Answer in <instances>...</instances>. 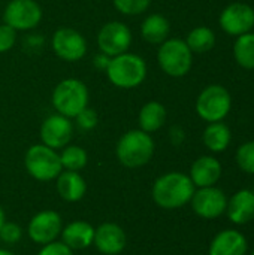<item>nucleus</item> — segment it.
Listing matches in <instances>:
<instances>
[{"instance_id": "obj_11", "label": "nucleus", "mask_w": 254, "mask_h": 255, "mask_svg": "<svg viewBox=\"0 0 254 255\" xmlns=\"http://www.w3.org/2000/svg\"><path fill=\"white\" fill-rule=\"evenodd\" d=\"M192 209L196 215L205 220H216L226 212L228 197L217 187H204L195 190L190 200Z\"/></svg>"}, {"instance_id": "obj_7", "label": "nucleus", "mask_w": 254, "mask_h": 255, "mask_svg": "<svg viewBox=\"0 0 254 255\" xmlns=\"http://www.w3.org/2000/svg\"><path fill=\"white\" fill-rule=\"evenodd\" d=\"M231 105L232 99L225 87L210 85L199 94L196 100V112L202 120L217 123L229 114Z\"/></svg>"}, {"instance_id": "obj_1", "label": "nucleus", "mask_w": 254, "mask_h": 255, "mask_svg": "<svg viewBox=\"0 0 254 255\" xmlns=\"http://www.w3.org/2000/svg\"><path fill=\"white\" fill-rule=\"evenodd\" d=\"M195 193L190 176L181 172H169L156 179L151 196L157 206L163 209H178L187 205Z\"/></svg>"}, {"instance_id": "obj_16", "label": "nucleus", "mask_w": 254, "mask_h": 255, "mask_svg": "<svg viewBox=\"0 0 254 255\" xmlns=\"http://www.w3.org/2000/svg\"><path fill=\"white\" fill-rule=\"evenodd\" d=\"M249 242L246 236L234 229H228L216 235L210 245V255H246Z\"/></svg>"}, {"instance_id": "obj_12", "label": "nucleus", "mask_w": 254, "mask_h": 255, "mask_svg": "<svg viewBox=\"0 0 254 255\" xmlns=\"http://www.w3.org/2000/svg\"><path fill=\"white\" fill-rule=\"evenodd\" d=\"M63 230V220L54 211H42L36 214L30 223L27 233L34 244L46 245L55 241Z\"/></svg>"}, {"instance_id": "obj_35", "label": "nucleus", "mask_w": 254, "mask_h": 255, "mask_svg": "<svg viewBox=\"0 0 254 255\" xmlns=\"http://www.w3.org/2000/svg\"><path fill=\"white\" fill-rule=\"evenodd\" d=\"M3 224H4V212H3V209H1V206H0V229H1Z\"/></svg>"}, {"instance_id": "obj_17", "label": "nucleus", "mask_w": 254, "mask_h": 255, "mask_svg": "<svg viewBox=\"0 0 254 255\" xmlns=\"http://www.w3.org/2000/svg\"><path fill=\"white\" fill-rule=\"evenodd\" d=\"M222 178V164L216 157H199L190 169V179L198 188L213 187Z\"/></svg>"}, {"instance_id": "obj_18", "label": "nucleus", "mask_w": 254, "mask_h": 255, "mask_svg": "<svg viewBox=\"0 0 254 255\" xmlns=\"http://www.w3.org/2000/svg\"><path fill=\"white\" fill-rule=\"evenodd\" d=\"M229 220L237 226L249 224L254 220V193L252 190H240L235 193L226 206Z\"/></svg>"}, {"instance_id": "obj_19", "label": "nucleus", "mask_w": 254, "mask_h": 255, "mask_svg": "<svg viewBox=\"0 0 254 255\" xmlns=\"http://www.w3.org/2000/svg\"><path fill=\"white\" fill-rule=\"evenodd\" d=\"M60 235L63 244L67 245L72 251L88 248L94 241V229L85 221H73L67 224Z\"/></svg>"}, {"instance_id": "obj_9", "label": "nucleus", "mask_w": 254, "mask_h": 255, "mask_svg": "<svg viewBox=\"0 0 254 255\" xmlns=\"http://www.w3.org/2000/svg\"><path fill=\"white\" fill-rule=\"evenodd\" d=\"M54 54L67 63H75L84 58L87 54V40L75 28L60 27L54 31L51 39Z\"/></svg>"}, {"instance_id": "obj_2", "label": "nucleus", "mask_w": 254, "mask_h": 255, "mask_svg": "<svg viewBox=\"0 0 254 255\" xmlns=\"http://www.w3.org/2000/svg\"><path fill=\"white\" fill-rule=\"evenodd\" d=\"M105 72L114 87L121 90H133L144 84L148 69L141 55L127 51L112 57Z\"/></svg>"}, {"instance_id": "obj_20", "label": "nucleus", "mask_w": 254, "mask_h": 255, "mask_svg": "<svg viewBox=\"0 0 254 255\" xmlns=\"http://www.w3.org/2000/svg\"><path fill=\"white\" fill-rule=\"evenodd\" d=\"M57 179V193L60 197L66 202H79L85 191H87V184L84 178L78 172L72 170H61V173L55 178Z\"/></svg>"}, {"instance_id": "obj_31", "label": "nucleus", "mask_w": 254, "mask_h": 255, "mask_svg": "<svg viewBox=\"0 0 254 255\" xmlns=\"http://www.w3.org/2000/svg\"><path fill=\"white\" fill-rule=\"evenodd\" d=\"M15 42H16V30H13L7 24H1L0 25V54L10 51Z\"/></svg>"}, {"instance_id": "obj_4", "label": "nucleus", "mask_w": 254, "mask_h": 255, "mask_svg": "<svg viewBox=\"0 0 254 255\" xmlns=\"http://www.w3.org/2000/svg\"><path fill=\"white\" fill-rule=\"evenodd\" d=\"M51 102L57 114L72 120L81 111L88 108L90 93L87 85L81 79L66 78L55 85Z\"/></svg>"}, {"instance_id": "obj_24", "label": "nucleus", "mask_w": 254, "mask_h": 255, "mask_svg": "<svg viewBox=\"0 0 254 255\" xmlns=\"http://www.w3.org/2000/svg\"><path fill=\"white\" fill-rule=\"evenodd\" d=\"M186 43L192 52L202 54V52H208L214 48L216 36H214V31L208 27H196L189 33Z\"/></svg>"}, {"instance_id": "obj_13", "label": "nucleus", "mask_w": 254, "mask_h": 255, "mask_svg": "<svg viewBox=\"0 0 254 255\" xmlns=\"http://www.w3.org/2000/svg\"><path fill=\"white\" fill-rule=\"evenodd\" d=\"M73 136V124L70 118H66L60 114L49 115L43 120L40 126V140L43 145L60 149L64 148Z\"/></svg>"}, {"instance_id": "obj_25", "label": "nucleus", "mask_w": 254, "mask_h": 255, "mask_svg": "<svg viewBox=\"0 0 254 255\" xmlns=\"http://www.w3.org/2000/svg\"><path fill=\"white\" fill-rule=\"evenodd\" d=\"M234 54L240 66L244 69H254V33H244L238 36Z\"/></svg>"}, {"instance_id": "obj_37", "label": "nucleus", "mask_w": 254, "mask_h": 255, "mask_svg": "<svg viewBox=\"0 0 254 255\" xmlns=\"http://www.w3.org/2000/svg\"><path fill=\"white\" fill-rule=\"evenodd\" d=\"M252 255H254V250H253V253H252Z\"/></svg>"}, {"instance_id": "obj_27", "label": "nucleus", "mask_w": 254, "mask_h": 255, "mask_svg": "<svg viewBox=\"0 0 254 255\" xmlns=\"http://www.w3.org/2000/svg\"><path fill=\"white\" fill-rule=\"evenodd\" d=\"M112 3L120 13L127 16H136L144 13L150 7L151 0H112Z\"/></svg>"}, {"instance_id": "obj_28", "label": "nucleus", "mask_w": 254, "mask_h": 255, "mask_svg": "<svg viewBox=\"0 0 254 255\" xmlns=\"http://www.w3.org/2000/svg\"><path fill=\"white\" fill-rule=\"evenodd\" d=\"M237 163L240 169L249 175H254V140L243 143L237 151Z\"/></svg>"}, {"instance_id": "obj_14", "label": "nucleus", "mask_w": 254, "mask_h": 255, "mask_svg": "<svg viewBox=\"0 0 254 255\" xmlns=\"http://www.w3.org/2000/svg\"><path fill=\"white\" fill-rule=\"evenodd\" d=\"M220 25L232 36L249 33L254 27V9L246 3L229 4L220 15Z\"/></svg>"}, {"instance_id": "obj_26", "label": "nucleus", "mask_w": 254, "mask_h": 255, "mask_svg": "<svg viewBox=\"0 0 254 255\" xmlns=\"http://www.w3.org/2000/svg\"><path fill=\"white\" fill-rule=\"evenodd\" d=\"M60 161L61 167L64 170H72V172H79L87 166L88 155L84 148L78 145H66L64 149L60 154Z\"/></svg>"}, {"instance_id": "obj_5", "label": "nucleus", "mask_w": 254, "mask_h": 255, "mask_svg": "<svg viewBox=\"0 0 254 255\" xmlns=\"http://www.w3.org/2000/svg\"><path fill=\"white\" fill-rule=\"evenodd\" d=\"M24 166L31 178L42 182L55 179L63 170L60 154H57L55 149L43 143L31 145L27 149L24 157Z\"/></svg>"}, {"instance_id": "obj_22", "label": "nucleus", "mask_w": 254, "mask_h": 255, "mask_svg": "<svg viewBox=\"0 0 254 255\" xmlns=\"http://www.w3.org/2000/svg\"><path fill=\"white\" fill-rule=\"evenodd\" d=\"M166 117H168L166 108L160 102L156 100L148 102L139 111V117H138L139 127L145 133H154L165 126Z\"/></svg>"}, {"instance_id": "obj_36", "label": "nucleus", "mask_w": 254, "mask_h": 255, "mask_svg": "<svg viewBox=\"0 0 254 255\" xmlns=\"http://www.w3.org/2000/svg\"><path fill=\"white\" fill-rule=\"evenodd\" d=\"M0 255H15L13 253L7 251V250H0Z\"/></svg>"}, {"instance_id": "obj_15", "label": "nucleus", "mask_w": 254, "mask_h": 255, "mask_svg": "<svg viewBox=\"0 0 254 255\" xmlns=\"http://www.w3.org/2000/svg\"><path fill=\"white\" fill-rule=\"evenodd\" d=\"M126 233L124 230L114 223H105L94 230L93 245L99 253L105 255L120 254L126 248Z\"/></svg>"}, {"instance_id": "obj_10", "label": "nucleus", "mask_w": 254, "mask_h": 255, "mask_svg": "<svg viewBox=\"0 0 254 255\" xmlns=\"http://www.w3.org/2000/svg\"><path fill=\"white\" fill-rule=\"evenodd\" d=\"M132 31L121 21H109L103 24L97 33V46L102 54L115 57L127 52L132 45Z\"/></svg>"}, {"instance_id": "obj_33", "label": "nucleus", "mask_w": 254, "mask_h": 255, "mask_svg": "<svg viewBox=\"0 0 254 255\" xmlns=\"http://www.w3.org/2000/svg\"><path fill=\"white\" fill-rule=\"evenodd\" d=\"M169 136H171V140H172L174 145H181L184 142V131H183L181 127H177V126L172 127Z\"/></svg>"}, {"instance_id": "obj_21", "label": "nucleus", "mask_w": 254, "mask_h": 255, "mask_svg": "<svg viewBox=\"0 0 254 255\" xmlns=\"http://www.w3.org/2000/svg\"><path fill=\"white\" fill-rule=\"evenodd\" d=\"M169 31H171V24H169L168 18L160 13L148 15L141 24L142 39L153 45L163 43L168 39Z\"/></svg>"}, {"instance_id": "obj_30", "label": "nucleus", "mask_w": 254, "mask_h": 255, "mask_svg": "<svg viewBox=\"0 0 254 255\" xmlns=\"http://www.w3.org/2000/svg\"><path fill=\"white\" fill-rule=\"evenodd\" d=\"M22 236V230L18 224L15 223H6L0 229V239L4 244H16Z\"/></svg>"}, {"instance_id": "obj_34", "label": "nucleus", "mask_w": 254, "mask_h": 255, "mask_svg": "<svg viewBox=\"0 0 254 255\" xmlns=\"http://www.w3.org/2000/svg\"><path fill=\"white\" fill-rule=\"evenodd\" d=\"M109 60H111V57H108V55H105V54L100 52L99 55L94 57L93 64H94L97 69H100V70H106V67H108V64H109Z\"/></svg>"}, {"instance_id": "obj_29", "label": "nucleus", "mask_w": 254, "mask_h": 255, "mask_svg": "<svg viewBox=\"0 0 254 255\" xmlns=\"http://www.w3.org/2000/svg\"><path fill=\"white\" fill-rule=\"evenodd\" d=\"M75 120H76V126H78L81 130H85V131L93 130V128L97 126V123H99L97 112H96L94 109H91V108H85L84 111H81V112L75 117Z\"/></svg>"}, {"instance_id": "obj_6", "label": "nucleus", "mask_w": 254, "mask_h": 255, "mask_svg": "<svg viewBox=\"0 0 254 255\" xmlns=\"http://www.w3.org/2000/svg\"><path fill=\"white\" fill-rule=\"evenodd\" d=\"M193 52L187 46L186 40L181 39H166L160 43L157 51V61L160 69L172 76L181 78L187 75L193 64Z\"/></svg>"}, {"instance_id": "obj_8", "label": "nucleus", "mask_w": 254, "mask_h": 255, "mask_svg": "<svg viewBox=\"0 0 254 255\" xmlns=\"http://www.w3.org/2000/svg\"><path fill=\"white\" fill-rule=\"evenodd\" d=\"M42 7L36 0H10L3 12V21L16 31L33 30L42 21Z\"/></svg>"}, {"instance_id": "obj_3", "label": "nucleus", "mask_w": 254, "mask_h": 255, "mask_svg": "<svg viewBox=\"0 0 254 255\" xmlns=\"http://www.w3.org/2000/svg\"><path fill=\"white\" fill-rule=\"evenodd\" d=\"M154 148V140L150 133H145L141 128L129 130L117 142L115 154L123 166L136 169L145 166L153 158Z\"/></svg>"}, {"instance_id": "obj_32", "label": "nucleus", "mask_w": 254, "mask_h": 255, "mask_svg": "<svg viewBox=\"0 0 254 255\" xmlns=\"http://www.w3.org/2000/svg\"><path fill=\"white\" fill-rule=\"evenodd\" d=\"M37 255H73V251L63 242H51L43 245Z\"/></svg>"}, {"instance_id": "obj_23", "label": "nucleus", "mask_w": 254, "mask_h": 255, "mask_svg": "<svg viewBox=\"0 0 254 255\" xmlns=\"http://www.w3.org/2000/svg\"><path fill=\"white\" fill-rule=\"evenodd\" d=\"M231 139H232L231 130L222 121L210 123V126L204 131V143L213 152L225 151L229 146Z\"/></svg>"}]
</instances>
